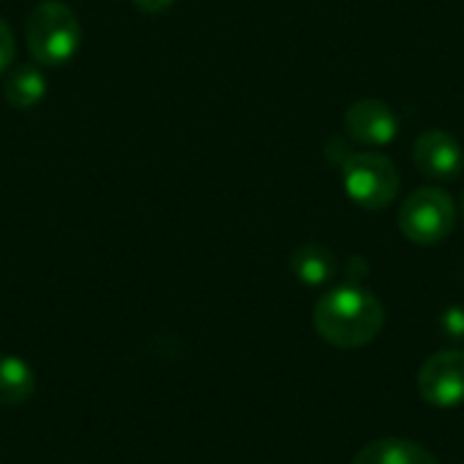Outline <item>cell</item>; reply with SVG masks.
<instances>
[{
  "label": "cell",
  "instance_id": "obj_1",
  "mask_svg": "<svg viewBox=\"0 0 464 464\" xmlns=\"http://www.w3.org/2000/svg\"><path fill=\"white\" fill-rule=\"evenodd\" d=\"M386 324V310L375 294L362 288L359 283L337 285L326 291L315 310L313 326L315 332L334 348H364L370 345Z\"/></svg>",
  "mask_w": 464,
  "mask_h": 464
},
{
  "label": "cell",
  "instance_id": "obj_2",
  "mask_svg": "<svg viewBox=\"0 0 464 464\" xmlns=\"http://www.w3.org/2000/svg\"><path fill=\"white\" fill-rule=\"evenodd\" d=\"M24 41L44 68H60L73 60L82 44V24L71 5L63 0H41L33 5L24 22Z\"/></svg>",
  "mask_w": 464,
  "mask_h": 464
},
{
  "label": "cell",
  "instance_id": "obj_3",
  "mask_svg": "<svg viewBox=\"0 0 464 464\" xmlns=\"http://www.w3.org/2000/svg\"><path fill=\"white\" fill-rule=\"evenodd\" d=\"M343 188L353 204L378 212L397 201L402 179L394 160L383 152H353L343 166Z\"/></svg>",
  "mask_w": 464,
  "mask_h": 464
},
{
  "label": "cell",
  "instance_id": "obj_4",
  "mask_svg": "<svg viewBox=\"0 0 464 464\" xmlns=\"http://www.w3.org/2000/svg\"><path fill=\"white\" fill-rule=\"evenodd\" d=\"M457 226V204L443 188L413 190L400 209V231L408 242L432 247L451 237Z\"/></svg>",
  "mask_w": 464,
  "mask_h": 464
},
{
  "label": "cell",
  "instance_id": "obj_5",
  "mask_svg": "<svg viewBox=\"0 0 464 464\" xmlns=\"http://www.w3.org/2000/svg\"><path fill=\"white\" fill-rule=\"evenodd\" d=\"M419 394L432 408L464 405V351H438L419 372Z\"/></svg>",
  "mask_w": 464,
  "mask_h": 464
},
{
  "label": "cell",
  "instance_id": "obj_6",
  "mask_svg": "<svg viewBox=\"0 0 464 464\" xmlns=\"http://www.w3.org/2000/svg\"><path fill=\"white\" fill-rule=\"evenodd\" d=\"M413 166L432 182H451L464 169L462 144L449 130L430 128L413 141Z\"/></svg>",
  "mask_w": 464,
  "mask_h": 464
},
{
  "label": "cell",
  "instance_id": "obj_7",
  "mask_svg": "<svg viewBox=\"0 0 464 464\" xmlns=\"http://www.w3.org/2000/svg\"><path fill=\"white\" fill-rule=\"evenodd\" d=\"M345 130L364 147H386L400 133L397 111L381 98H362L345 111Z\"/></svg>",
  "mask_w": 464,
  "mask_h": 464
},
{
  "label": "cell",
  "instance_id": "obj_8",
  "mask_svg": "<svg viewBox=\"0 0 464 464\" xmlns=\"http://www.w3.org/2000/svg\"><path fill=\"white\" fill-rule=\"evenodd\" d=\"M351 464H438V459L419 443L405 438H383L367 443Z\"/></svg>",
  "mask_w": 464,
  "mask_h": 464
},
{
  "label": "cell",
  "instance_id": "obj_9",
  "mask_svg": "<svg viewBox=\"0 0 464 464\" xmlns=\"http://www.w3.org/2000/svg\"><path fill=\"white\" fill-rule=\"evenodd\" d=\"M291 272L304 285H326L337 275V258L318 242H304L291 256Z\"/></svg>",
  "mask_w": 464,
  "mask_h": 464
},
{
  "label": "cell",
  "instance_id": "obj_10",
  "mask_svg": "<svg viewBox=\"0 0 464 464\" xmlns=\"http://www.w3.org/2000/svg\"><path fill=\"white\" fill-rule=\"evenodd\" d=\"M35 392V372L33 367L11 353L0 356V405L16 408L24 405Z\"/></svg>",
  "mask_w": 464,
  "mask_h": 464
},
{
  "label": "cell",
  "instance_id": "obj_11",
  "mask_svg": "<svg viewBox=\"0 0 464 464\" xmlns=\"http://www.w3.org/2000/svg\"><path fill=\"white\" fill-rule=\"evenodd\" d=\"M3 95L14 109H33L46 95V76L41 65H16L3 84Z\"/></svg>",
  "mask_w": 464,
  "mask_h": 464
},
{
  "label": "cell",
  "instance_id": "obj_12",
  "mask_svg": "<svg viewBox=\"0 0 464 464\" xmlns=\"http://www.w3.org/2000/svg\"><path fill=\"white\" fill-rule=\"evenodd\" d=\"M440 329L449 340L464 343V307H449L440 315Z\"/></svg>",
  "mask_w": 464,
  "mask_h": 464
},
{
  "label": "cell",
  "instance_id": "obj_13",
  "mask_svg": "<svg viewBox=\"0 0 464 464\" xmlns=\"http://www.w3.org/2000/svg\"><path fill=\"white\" fill-rule=\"evenodd\" d=\"M14 54H16V41H14V33L8 27L5 19H0V73L11 68L14 63Z\"/></svg>",
  "mask_w": 464,
  "mask_h": 464
},
{
  "label": "cell",
  "instance_id": "obj_14",
  "mask_svg": "<svg viewBox=\"0 0 464 464\" xmlns=\"http://www.w3.org/2000/svg\"><path fill=\"white\" fill-rule=\"evenodd\" d=\"M139 11H144V14H163L166 8H171L177 0H130Z\"/></svg>",
  "mask_w": 464,
  "mask_h": 464
},
{
  "label": "cell",
  "instance_id": "obj_15",
  "mask_svg": "<svg viewBox=\"0 0 464 464\" xmlns=\"http://www.w3.org/2000/svg\"><path fill=\"white\" fill-rule=\"evenodd\" d=\"M462 212H464V201H462Z\"/></svg>",
  "mask_w": 464,
  "mask_h": 464
}]
</instances>
